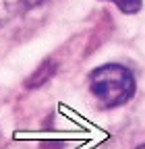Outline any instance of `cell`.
Here are the masks:
<instances>
[{
    "label": "cell",
    "mask_w": 145,
    "mask_h": 149,
    "mask_svg": "<svg viewBox=\"0 0 145 149\" xmlns=\"http://www.w3.org/2000/svg\"><path fill=\"white\" fill-rule=\"evenodd\" d=\"M89 91L102 108H118L135 95V77L122 64H104L89 74Z\"/></svg>",
    "instance_id": "1"
},
{
    "label": "cell",
    "mask_w": 145,
    "mask_h": 149,
    "mask_svg": "<svg viewBox=\"0 0 145 149\" xmlns=\"http://www.w3.org/2000/svg\"><path fill=\"white\" fill-rule=\"evenodd\" d=\"M38 2H42V0H17V6H31Z\"/></svg>",
    "instance_id": "4"
},
{
    "label": "cell",
    "mask_w": 145,
    "mask_h": 149,
    "mask_svg": "<svg viewBox=\"0 0 145 149\" xmlns=\"http://www.w3.org/2000/svg\"><path fill=\"white\" fill-rule=\"evenodd\" d=\"M139 149H145V145H141V147H139Z\"/></svg>",
    "instance_id": "5"
},
{
    "label": "cell",
    "mask_w": 145,
    "mask_h": 149,
    "mask_svg": "<svg viewBox=\"0 0 145 149\" xmlns=\"http://www.w3.org/2000/svg\"><path fill=\"white\" fill-rule=\"evenodd\" d=\"M52 74H54V64H52L50 60H46V62L27 79V87H40V85H44V83L52 77Z\"/></svg>",
    "instance_id": "2"
},
{
    "label": "cell",
    "mask_w": 145,
    "mask_h": 149,
    "mask_svg": "<svg viewBox=\"0 0 145 149\" xmlns=\"http://www.w3.org/2000/svg\"><path fill=\"white\" fill-rule=\"evenodd\" d=\"M110 2H114L126 15H133V13H139L141 10V0H110Z\"/></svg>",
    "instance_id": "3"
}]
</instances>
